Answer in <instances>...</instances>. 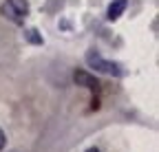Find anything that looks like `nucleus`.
Instances as JSON below:
<instances>
[{"label":"nucleus","mask_w":159,"mask_h":152,"mask_svg":"<svg viewBox=\"0 0 159 152\" xmlns=\"http://www.w3.org/2000/svg\"><path fill=\"white\" fill-rule=\"evenodd\" d=\"M0 15L7 18L13 24H25L29 15V2L27 0H5L0 5Z\"/></svg>","instance_id":"1"},{"label":"nucleus","mask_w":159,"mask_h":152,"mask_svg":"<svg viewBox=\"0 0 159 152\" xmlns=\"http://www.w3.org/2000/svg\"><path fill=\"white\" fill-rule=\"evenodd\" d=\"M86 64L99 73H106V75H115V77H122L124 71H122V64H117V62H108L104 60L102 55H99L97 51H89L86 53Z\"/></svg>","instance_id":"2"},{"label":"nucleus","mask_w":159,"mask_h":152,"mask_svg":"<svg viewBox=\"0 0 159 152\" xmlns=\"http://www.w3.org/2000/svg\"><path fill=\"white\" fill-rule=\"evenodd\" d=\"M73 80H75L77 86H84L89 90H99V82L93 77V75H89L86 71H75L73 73Z\"/></svg>","instance_id":"3"},{"label":"nucleus","mask_w":159,"mask_h":152,"mask_svg":"<svg viewBox=\"0 0 159 152\" xmlns=\"http://www.w3.org/2000/svg\"><path fill=\"white\" fill-rule=\"evenodd\" d=\"M126 5H128V0H113V2H111V7H108L106 18H108V20H117V18L126 11Z\"/></svg>","instance_id":"4"},{"label":"nucleus","mask_w":159,"mask_h":152,"mask_svg":"<svg viewBox=\"0 0 159 152\" xmlns=\"http://www.w3.org/2000/svg\"><path fill=\"white\" fill-rule=\"evenodd\" d=\"M25 37L31 42V44H42V35H38V31L35 29H29V31H25Z\"/></svg>","instance_id":"5"},{"label":"nucleus","mask_w":159,"mask_h":152,"mask_svg":"<svg viewBox=\"0 0 159 152\" xmlns=\"http://www.w3.org/2000/svg\"><path fill=\"white\" fill-rule=\"evenodd\" d=\"M5 143H7V137H5V132H2V128H0V150L5 148Z\"/></svg>","instance_id":"6"},{"label":"nucleus","mask_w":159,"mask_h":152,"mask_svg":"<svg viewBox=\"0 0 159 152\" xmlns=\"http://www.w3.org/2000/svg\"><path fill=\"white\" fill-rule=\"evenodd\" d=\"M86 152H99V150H97V148H91V150H86Z\"/></svg>","instance_id":"7"}]
</instances>
